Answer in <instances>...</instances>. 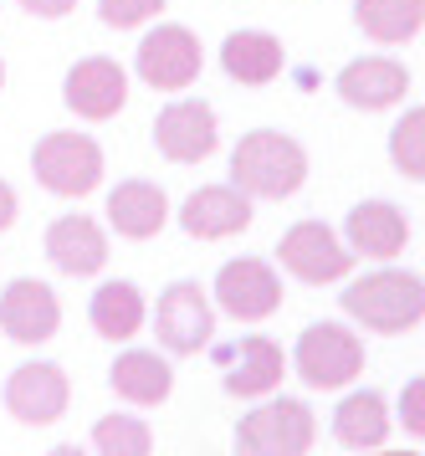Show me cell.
<instances>
[{"label": "cell", "instance_id": "cell-10", "mask_svg": "<svg viewBox=\"0 0 425 456\" xmlns=\"http://www.w3.org/2000/svg\"><path fill=\"white\" fill-rule=\"evenodd\" d=\"M154 333L169 354H200L216 333V308L200 282H175L154 308Z\"/></svg>", "mask_w": 425, "mask_h": 456}, {"label": "cell", "instance_id": "cell-22", "mask_svg": "<svg viewBox=\"0 0 425 456\" xmlns=\"http://www.w3.org/2000/svg\"><path fill=\"white\" fill-rule=\"evenodd\" d=\"M333 436H339V446L348 452H374V446H385L389 436V405L380 390H354L333 411Z\"/></svg>", "mask_w": 425, "mask_h": 456}, {"label": "cell", "instance_id": "cell-4", "mask_svg": "<svg viewBox=\"0 0 425 456\" xmlns=\"http://www.w3.org/2000/svg\"><path fill=\"white\" fill-rule=\"evenodd\" d=\"M31 169H37V180L52 190V195L78 200V195H93V190H98L102 149H98V139H87V134L57 128V134L37 139V149H31Z\"/></svg>", "mask_w": 425, "mask_h": 456}, {"label": "cell", "instance_id": "cell-27", "mask_svg": "<svg viewBox=\"0 0 425 456\" xmlns=\"http://www.w3.org/2000/svg\"><path fill=\"white\" fill-rule=\"evenodd\" d=\"M164 11V0H98V16L108 26H119V31H134V26L154 21Z\"/></svg>", "mask_w": 425, "mask_h": 456}, {"label": "cell", "instance_id": "cell-19", "mask_svg": "<svg viewBox=\"0 0 425 456\" xmlns=\"http://www.w3.org/2000/svg\"><path fill=\"white\" fill-rule=\"evenodd\" d=\"M221 67H225L231 83L266 87V83L282 77L287 52H282V42H277L272 31H231V37L221 42Z\"/></svg>", "mask_w": 425, "mask_h": 456}, {"label": "cell", "instance_id": "cell-16", "mask_svg": "<svg viewBox=\"0 0 425 456\" xmlns=\"http://www.w3.org/2000/svg\"><path fill=\"white\" fill-rule=\"evenodd\" d=\"M221 364H225L221 385H225V395H236V400H262V395H272L282 385V374H287L282 349H277L272 338H262V333H251L241 344L221 349Z\"/></svg>", "mask_w": 425, "mask_h": 456}, {"label": "cell", "instance_id": "cell-7", "mask_svg": "<svg viewBox=\"0 0 425 456\" xmlns=\"http://www.w3.org/2000/svg\"><path fill=\"white\" fill-rule=\"evenodd\" d=\"M216 303L236 323H262L282 308V277L262 256H236L216 272Z\"/></svg>", "mask_w": 425, "mask_h": 456}, {"label": "cell", "instance_id": "cell-8", "mask_svg": "<svg viewBox=\"0 0 425 456\" xmlns=\"http://www.w3.org/2000/svg\"><path fill=\"white\" fill-rule=\"evenodd\" d=\"M277 262H282L298 282L323 288V282H339V277L354 272V251H348L323 221H298V226L277 241Z\"/></svg>", "mask_w": 425, "mask_h": 456}, {"label": "cell", "instance_id": "cell-1", "mask_svg": "<svg viewBox=\"0 0 425 456\" xmlns=\"http://www.w3.org/2000/svg\"><path fill=\"white\" fill-rule=\"evenodd\" d=\"M307 180V149L282 128H251L231 149V185L251 200H287Z\"/></svg>", "mask_w": 425, "mask_h": 456}, {"label": "cell", "instance_id": "cell-9", "mask_svg": "<svg viewBox=\"0 0 425 456\" xmlns=\"http://www.w3.org/2000/svg\"><path fill=\"white\" fill-rule=\"evenodd\" d=\"M154 144H159L164 159H175V165H200L216 154L221 144V124H216V108L205 103V98H180V103H169L154 118Z\"/></svg>", "mask_w": 425, "mask_h": 456}, {"label": "cell", "instance_id": "cell-14", "mask_svg": "<svg viewBox=\"0 0 425 456\" xmlns=\"http://www.w3.org/2000/svg\"><path fill=\"white\" fill-rule=\"evenodd\" d=\"M0 329L11 333L16 344H46L61 329L57 292L46 282H37V277H16L11 288L0 292Z\"/></svg>", "mask_w": 425, "mask_h": 456}, {"label": "cell", "instance_id": "cell-3", "mask_svg": "<svg viewBox=\"0 0 425 456\" xmlns=\"http://www.w3.org/2000/svg\"><path fill=\"white\" fill-rule=\"evenodd\" d=\"M292 370L307 390H344L364 374V344L344 323H307L292 349Z\"/></svg>", "mask_w": 425, "mask_h": 456}, {"label": "cell", "instance_id": "cell-30", "mask_svg": "<svg viewBox=\"0 0 425 456\" xmlns=\"http://www.w3.org/2000/svg\"><path fill=\"white\" fill-rule=\"evenodd\" d=\"M11 226H16V190L0 180V231H11Z\"/></svg>", "mask_w": 425, "mask_h": 456}, {"label": "cell", "instance_id": "cell-17", "mask_svg": "<svg viewBox=\"0 0 425 456\" xmlns=\"http://www.w3.org/2000/svg\"><path fill=\"white\" fill-rule=\"evenodd\" d=\"M344 236H348V251H354V256L389 262V256H400V251H405L410 221H405V210L389 206V200H364V206L348 210Z\"/></svg>", "mask_w": 425, "mask_h": 456}, {"label": "cell", "instance_id": "cell-13", "mask_svg": "<svg viewBox=\"0 0 425 456\" xmlns=\"http://www.w3.org/2000/svg\"><path fill=\"white\" fill-rule=\"evenodd\" d=\"M180 226L195 241H225L241 236L251 226V195H241L236 185H200L184 195L180 206Z\"/></svg>", "mask_w": 425, "mask_h": 456}, {"label": "cell", "instance_id": "cell-12", "mask_svg": "<svg viewBox=\"0 0 425 456\" xmlns=\"http://www.w3.org/2000/svg\"><path fill=\"white\" fill-rule=\"evenodd\" d=\"M67 400H72L67 374L57 364H46V359H31V364H20L5 379V411L16 415L20 426H52V420H61Z\"/></svg>", "mask_w": 425, "mask_h": 456}, {"label": "cell", "instance_id": "cell-28", "mask_svg": "<svg viewBox=\"0 0 425 456\" xmlns=\"http://www.w3.org/2000/svg\"><path fill=\"white\" fill-rule=\"evenodd\" d=\"M400 420H405V431L421 441L425 436V379H410L405 395H400Z\"/></svg>", "mask_w": 425, "mask_h": 456}, {"label": "cell", "instance_id": "cell-18", "mask_svg": "<svg viewBox=\"0 0 425 456\" xmlns=\"http://www.w3.org/2000/svg\"><path fill=\"white\" fill-rule=\"evenodd\" d=\"M46 256L67 277H93L108 267V236L93 216H61L46 226Z\"/></svg>", "mask_w": 425, "mask_h": 456}, {"label": "cell", "instance_id": "cell-11", "mask_svg": "<svg viewBox=\"0 0 425 456\" xmlns=\"http://www.w3.org/2000/svg\"><path fill=\"white\" fill-rule=\"evenodd\" d=\"M61 103L87 124L119 118L123 103H128V72L113 57H82V62H72L67 83H61Z\"/></svg>", "mask_w": 425, "mask_h": 456}, {"label": "cell", "instance_id": "cell-2", "mask_svg": "<svg viewBox=\"0 0 425 456\" xmlns=\"http://www.w3.org/2000/svg\"><path fill=\"white\" fill-rule=\"evenodd\" d=\"M339 303L369 333H410L425 318V282L415 272H369L339 292Z\"/></svg>", "mask_w": 425, "mask_h": 456}, {"label": "cell", "instance_id": "cell-6", "mask_svg": "<svg viewBox=\"0 0 425 456\" xmlns=\"http://www.w3.org/2000/svg\"><path fill=\"white\" fill-rule=\"evenodd\" d=\"M134 67H139V77L154 87V93H180V87H190L200 77V67H205L200 37H195L190 26H154L139 42Z\"/></svg>", "mask_w": 425, "mask_h": 456}, {"label": "cell", "instance_id": "cell-15", "mask_svg": "<svg viewBox=\"0 0 425 456\" xmlns=\"http://www.w3.org/2000/svg\"><path fill=\"white\" fill-rule=\"evenodd\" d=\"M339 98L359 113H385V108L405 103L410 93V72L395 57H354V62L339 72Z\"/></svg>", "mask_w": 425, "mask_h": 456}, {"label": "cell", "instance_id": "cell-5", "mask_svg": "<svg viewBox=\"0 0 425 456\" xmlns=\"http://www.w3.org/2000/svg\"><path fill=\"white\" fill-rule=\"evenodd\" d=\"M318 441V420L303 400H266L236 426V452L241 456H303Z\"/></svg>", "mask_w": 425, "mask_h": 456}, {"label": "cell", "instance_id": "cell-23", "mask_svg": "<svg viewBox=\"0 0 425 456\" xmlns=\"http://www.w3.org/2000/svg\"><path fill=\"white\" fill-rule=\"evenodd\" d=\"M354 21L380 46L415 42L425 26V0H354Z\"/></svg>", "mask_w": 425, "mask_h": 456}, {"label": "cell", "instance_id": "cell-25", "mask_svg": "<svg viewBox=\"0 0 425 456\" xmlns=\"http://www.w3.org/2000/svg\"><path fill=\"white\" fill-rule=\"evenodd\" d=\"M93 446L102 456H149L154 452V431L139 415H102L93 426Z\"/></svg>", "mask_w": 425, "mask_h": 456}, {"label": "cell", "instance_id": "cell-29", "mask_svg": "<svg viewBox=\"0 0 425 456\" xmlns=\"http://www.w3.org/2000/svg\"><path fill=\"white\" fill-rule=\"evenodd\" d=\"M20 5H26L31 16H41V21H61V16H67L78 0H20Z\"/></svg>", "mask_w": 425, "mask_h": 456}, {"label": "cell", "instance_id": "cell-31", "mask_svg": "<svg viewBox=\"0 0 425 456\" xmlns=\"http://www.w3.org/2000/svg\"><path fill=\"white\" fill-rule=\"evenodd\" d=\"M0 87H5V62H0Z\"/></svg>", "mask_w": 425, "mask_h": 456}, {"label": "cell", "instance_id": "cell-26", "mask_svg": "<svg viewBox=\"0 0 425 456\" xmlns=\"http://www.w3.org/2000/svg\"><path fill=\"white\" fill-rule=\"evenodd\" d=\"M389 159L405 180H425V108H410L389 134Z\"/></svg>", "mask_w": 425, "mask_h": 456}, {"label": "cell", "instance_id": "cell-20", "mask_svg": "<svg viewBox=\"0 0 425 456\" xmlns=\"http://www.w3.org/2000/svg\"><path fill=\"white\" fill-rule=\"evenodd\" d=\"M169 221V200L159 185L149 180H123L119 190H108V226L119 231L123 241H149L159 236Z\"/></svg>", "mask_w": 425, "mask_h": 456}, {"label": "cell", "instance_id": "cell-24", "mask_svg": "<svg viewBox=\"0 0 425 456\" xmlns=\"http://www.w3.org/2000/svg\"><path fill=\"white\" fill-rule=\"evenodd\" d=\"M87 318H93V329H98L102 338L123 344V338H134V333L143 329L149 308H143V292L134 288V282H102V288L93 292V303H87Z\"/></svg>", "mask_w": 425, "mask_h": 456}, {"label": "cell", "instance_id": "cell-21", "mask_svg": "<svg viewBox=\"0 0 425 456\" xmlns=\"http://www.w3.org/2000/svg\"><path fill=\"white\" fill-rule=\"evenodd\" d=\"M108 385L119 400L128 405H164L169 390H175V370H169V359H159L154 349H128L119 354V364L108 370Z\"/></svg>", "mask_w": 425, "mask_h": 456}]
</instances>
